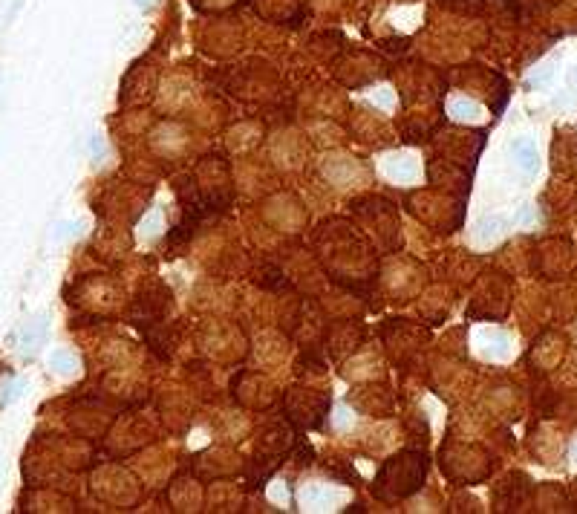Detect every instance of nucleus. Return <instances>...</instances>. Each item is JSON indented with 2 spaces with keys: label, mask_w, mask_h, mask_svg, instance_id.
<instances>
[{
  "label": "nucleus",
  "mask_w": 577,
  "mask_h": 514,
  "mask_svg": "<svg viewBox=\"0 0 577 514\" xmlns=\"http://www.w3.org/2000/svg\"><path fill=\"white\" fill-rule=\"evenodd\" d=\"M424 474H428V457L416 451H404L381 468L376 479V494L378 497H407L421 489Z\"/></svg>",
  "instance_id": "obj_1"
},
{
  "label": "nucleus",
  "mask_w": 577,
  "mask_h": 514,
  "mask_svg": "<svg viewBox=\"0 0 577 514\" xmlns=\"http://www.w3.org/2000/svg\"><path fill=\"white\" fill-rule=\"evenodd\" d=\"M511 154H514V159H517V165L526 173H534L540 168V154H537V145L531 139H514Z\"/></svg>",
  "instance_id": "obj_2"
},
{
  "label": "nucleus",
  "mask_w": 577,
  "mask_h": 514,
  "mask_svg": "<svg viewBox=\"0 0 577 514\" xmlns=\"http://www.w3.org/2000/svg\"><path fill=\"white\" fill-rule=\"evenodd\" d=\"M387 173L392 179H399V183H410V179H416L418 168H416V162L410 157H396V159L387 162Z\"/></svg>",
  "instance_id": "obj_3"
},
{
  "label": "nucleus",
  "mask_w": 577,
  "mask_h": 514,
  "mask_svg": "<svg viewBox=\"0 0 577 514\" xmlns=\"http://www.w3.org/2000/svg\"><path fill=\"white\" fill-rule=\"evenodd\" d=\"M44 336H46V318L41 315V318H35L32 324H26V329H23V336H20V344H23V350H35L41 341H44Z\"/></svg>",
  "instance_id": "obj_4"
},
{
  "label": "nucleus",
  "mask_w": 577,
  "mask_h": 514,
  "mask_svg": "<svg viewBox=\"0 0 577 514\" xmlns=\"http://www.w3.org/2000/svg\"><path fill=\"white\" fill-rule=\"evenodd\" d=\"M502 228H505V217H500V214L485 217V220L476 226V240H494V237L502 234Z\"/></svg>",
  "instance_id": "obj_5"
},
{
  "label": "nucleus",
  "mask_w": 577,
  "mask_h": 514,
  "mask_svg": "<svg viewBox=\"0 0 577 514\" xmlns=\"http://www.w3.org/2000/svg\"><path fill=\"white\" fill-rule=\"evenodd\" d=\"M49 367L58 370V373H73L75 370V355L70 350H55L49 355Z\"/></svg>",
  "instance_id": "obj_6"
},
{
  "label": "nucleus",
  "mask_w": 577,
  "mask_h": 514,
  "mask_svg": "<svg viewBox=\"0 0 577 514\" xmlns=\"http://www.w3.org/2000/svg\"><path fill=\"white\" fill-rule=\"evenodd\" d=\"M450 116H453V118H476V116H479V104L459 99V102L450 104Z\"/></svg>",
  "instance_id": "obj_7"
},
{
  "label": "nucleus",
  "mask_w": 577,
  "mask_h": 514,
  "mask_svg": "<svg viewBox=\"0 0 577 514\" xmlns=\"http://www.w3.org/2000/svg\"><path fill=\"white\" fill-rule=\"evenodd\" d=\"M326 500H329V491H323L318 486L303 489V503H306V506H318V503H326Z\"/></svg>",
  "instance_id": "obj_8"
},
{
  "label": "nucleus",
  "mask_w": 577,
  "mask_h": 514,
  "mask_svg": "<svg viewBox=\"0 0 577 514\" xmlns=\"http://www.w3.org/2000/svg\"><path fill=\"white\" fill-rule=\"evenodd\" d=\"M442 4H447L450 9H468V6H465V0H442ZM473 4H476V0H473Z\"/></svg>",
  "instance_id": "obj_9"
},
{
  "label": "nucleus",
  "mask_w": 577,
  "mask_h": 514,
  "mask_svg": "<svg viewBox=\"0 0 577 514\" xmlns=\"http://www.w3.org/2000/svg\"><path fill=\"white\" fill-rule=\"evenodd\" d=\"M569 84H571V87H574V90H577V67H574V70H571V73H569Z\"/></svg>",
  "instance_id": "obj_10"
},
{
  "label": "nucleus",
  "mask_w": 577,
  "mask_h": 514,
  "mask_svg": "<svg viewBox=\"0 0 577 514\" xmlns=\"http://www.w3.org/2000/svg\"><path fill=\"white\" fill-rule=\"evenodd\" d=\"M136 4H139L142 9H150V6H154V4H156V0H136Z\"/></svg>",
  "instance_id": "obj_11"
},
{
  "label": "nucleus",
  "mask_w": 577,
  "mask_h": 514,
  "mask_svg": "<svg viewBox=\"0 0 577 514\" xmlns=\"http://www.w3.org/2000/svg\"><path fill=\"white\" fill-rule=\"evenodd\" d=\"M571 457H574V463H577V445H574V451H571Z\"/></svg>",
  "instance_id": "obj_12"
}]
</instances>
